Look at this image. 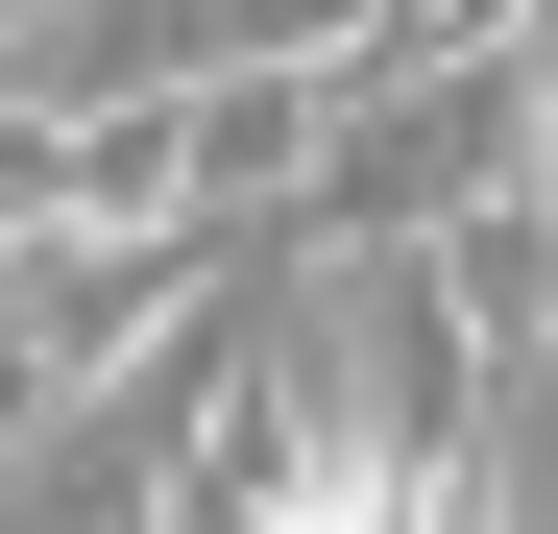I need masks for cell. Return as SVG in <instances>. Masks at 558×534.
I'll list each match as a JSON object with an SVG mask.
<instances>
[{"label":"cell","instance_id":"cell-1","mask_svg":"<svg viewBox=\"0 0 558 534\" xmlns=\"http://www.w3.org/2000/svg\"><path fill=\"white\" fill-rule=\"evenodd\" d=\"M292 340H316V389H340V437L413 486V534H461V462H486V389H510V340L461 316V267H437V219H389V243H292Z\"/></svg>","mask_w":558,"mask_h":534},{"label":"cell","instance_id":"cell-3","mask_svg":"<svg viewBox=\"0 0 558 534\" xmlns=\"http://www.w3.org/2000/svg\"><path fill=\"white\" fill-rule=\"evenodd\" d=\"M0 25H25V0H0Z\"/></svg>","mask_w":558,"mask_h":534},{"label":"cell","instance_id":"cell-2","mask_svg":"<svg viewBox=\"0 0 558 534\" xmlns=\"http://www.w3.org/2000/svg\"><path fill=\"white\" fill-rule=\"evenodd\" d=\"M534 146H558L534 25H486V49H389V73H340V122H316V219H340V243L461 219V195H510Z\"/></svg>","mask_w":558,"mask_h":534}]
</instances>
